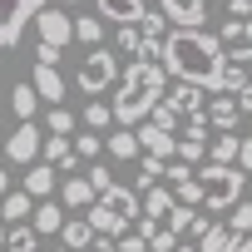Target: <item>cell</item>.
Wrapping results in <instances>:
<instances>
[{
	"label": "cell",
	"instance_id": "obj_1",
	"mask_svg": "<svg viewBox=\"0 0 252 252\" xmlns=\"http://www.w3.org/2000/svg\"><path fill=\"white\" fill-rule=\"evenodd\" d=\"M158 64H163L173 79H183V84H203L208 94L222 84V69H227L222 40L208 35V30H168Z\"/></svg>",
	"mask_w": 252,
	"mask_h": 252
},
{
	"label": "cell",
	"instance_id": "obj_2",
	"mask_svg": "<svg viewBox=\"0 0 252 252\" xmlns=\"http://www.w3.org/2000/svg\"><path fill=\"white\" fill-rule=\"evenodd\" d=\"M168 94V69L158 60H129L114 84V124H124V129H134V124H144Z\"/></svg>",
	"mask_w": 252,
	"mask_h": 252
},
{
	"label": "cell",
	"instance_id": "obj_3",
	"mask_svg": "<svg viewBox=\"0 0 252 252\" xmlns=\"http://www.w3.org/2000/svg\"><path fill=\"white\" fill-rule=\"evenodd\" d=\"M89 218V227L99 232V237H124L134 227V218H144V193L139 188H109V193H99V203L84 213Z\"/></svg>",
	"mask_w": 252,
	"mask_h": 252
},
{
	"label": "cell",
	"instance_id": "obj_4",
	"mask_svg": "<svg viewBox=\"0 0 252 252\" xmlns=\"http://www.w3.org/2000/svg\"><path fill=\"white\" fill-rule=\"evenodd\" d=\"M193 183H198V208L232 213V208L242 203L247 173H242L237 163H203V168H193Z\"/></svg>",
	"mask_w": 252,
	"mask_h": 252
},
{
	"label": "cell",
	"instance_id": "obj_5",
	"mask_svg": "<svg viewBox=\"0 0 252 252\" xmlns=\"http://www.w3.org/2000/svg\"><path fill=\"white\" fill-rule=\"evenodd\" d=\"M119 60H114V50H104V45H94L84 60H79V69H74V84L84 89V94H104V89H114L119 84Z\"/></svg>",
	"mask_w": 252,
	"mask_h": 252
},
{
	"label": "cell",
	"instance_id": "obj_6",
	"mask_svg": "<svg viewBox=\"0 0 252 252\" xmlns=\"http://www.w3.org/2000/svg\"><path fill=\"white\" fill-rule=\"evenodd\" d=\"M40 10H45V0H0V50L20 45L25 25H30Z\"/></svg>",
	"mask_w": 252,
	"mask_h": 252
},
{
	"label": "cell",
	"instance_id": "obj_7",
	"mask_svg": "<svg viewBox=\"0 0 252 252\" xmlns=\"http://www.w3.org/2000/svg\"><path fill=\"white\" fill-rule=\"evenodd\" d=\"M208 144H213V129H208V119L198 114V119H188L183 124V134H178V163H203L208 158Z\"/></svg>",
	"mask_w": 252,
	"mask_h": 252
},
{
	"label": "cell",
	"instance_id": "obj_8",
	"mask_svg": "<svg viewBox=\"0 0 252 252\" xmlns=\"http://www.w3.org/2000/svg\"><path fill=\"white\" fill-rule=\"evenodd\" d=\"M40 154H45V129H40L35 119L20 124V129L5 139V158H10V163H35Z\"/></svg>",
	"mask_w": 252,
	"mask_h": 252
},
{
	"label": "cell",
	"instance_id": "obj_9",
	"mask_svg": "<svg viewBox=\"0 0 252 252\" xmlns=\"http://www.w3.org/2000/svg\"><path fill=\"white\" fill-rule=\"evenodd\" d=\"M35 35H40V45H55V50H64V45L74 40V20H69L64 10L45 5V10L35 15Z\"/></svg>",
	"mask_w": 252,
	"mask_h": 252
},
{
	"label": "cell",
	"instance_id": "obj_10",
	"mask_svg": "<svg viewBox=\"0 0 252 252\" xmlns=\"http://www.w3.org/2000/svg\"><path fill=\"white\" fill-rule=\"evenodd\" d=\"M154 10H163L178 30H203V20H208V0H154Z\"/></svg>",
	"mask_w": 252,
	"mask_h": 252
},
{
	"label": "cell",
	"instance_id": "obj_11",
	"mask_svg": "<svg viewBox=\"0 0 252 252\" xmlns=\"http://www.w3.org/2000/svg\"><path fill=\"white\" fill-rule=\"evenodd\" d=\"M163 104H168L173 114H183V119H198V114L208 109V89H203V84H183V79H178V84L163 94Z\"/></svg>",
	"mask_w": 252,
	"mask_h": 252
},
{
	"label": "cell",
	"instance_id": "obj_12",
	"mask_svg": "<svg viewBox=\"0 0 252 252\" xmlns=\"http://www.w3.org/2000/svg\"><path fill=\"white\" fill-rule=\"evenodd\" d=\"M94 15L114 25H139L149 15V0H94Z\"/></svg>",
	"mask_w": 252,
	"mask_h": 252
},
{
	"label": "cell",
	"instance_id": "obj_13",
	"mask_svg": "<svg viewBox=\"0 0 252 252\" xmlns=\"http://www.w3.org/2000/svg\"><path fill=\"white\" fill-rule=\"evenodd\" d=\"M203 119H208V129H213V134H237L242 109H237V99H232V94H222V99H208Z\"/></svg>",
	"mask_w": 252,
	"mask_h": 252
},
{
	"label": "cell",
	"instance_id": "obj_14",
	"mask_svg": "<svg viewBox=\"0 0 252 252\" xmlns=\"http://www.w3.org/2000/svg\"><path fill=\"white\" fill-rule=\"evenodd\" d=\"M218 40H222V55H232V60H252V20H222Z\"/></svg>",
	"mask_w": 252,
	"mask_h": 252
},
{
	"label": "cell",
	"instance_id": "obj_15",
	"mask_svg": "<svg viewBox=\"0 0 252 252\" xmlns=\"http://www.w3.org/2000/svg\"><path fill=\"white\" fill-rule=\"evenodd\" d=\"M173 208H178V198H173L163 183H154V188L144 193V227H163V222L173 218Z\"/></svg>",
	"mask_w": 252,
	"mask_h": 252
},
{
	"label": "cell",
	"instance_id": "obj_16",
	"mask_svg": "<svg viewBox=\"0 0 252 252\" xmlns=\"http://www.w3.org/2000/svg\"><path fill=\"white\" fill-rule=\"evenodd\" d=\"M139 144H144V154L149 158H178V134H163V129H154V124H144L139 129Z\"/></svg>",
	"mask_w": 252,
	"mask_h": 252
},
{
	"label": "cell",
	"instance_id": "obj_17",
	"mask_svg": "<svg viewBox=\"0 0 252 252\" xmlns=\"http://www.w3.org/2000/svg\"><path fill=\"white\" fill-rule=\"evenodd\" d=\"M20 183H25V193H30V198L40 203V198H50V193H55V183H60V168L40 158V163H30V173H25Z\"/></svg>",
	"mask_w": 252,
	"mask_h": 252
},
{
	"label": "cell",
	"instance_id": "obj_18",
	"mask_svg": "<svg viewBox=\"0 0 252 252\" xmlns=\"http://www.w3.org/2000/svg\"><path fill=\"white\" fill-rule=\"evenodd\" d=\"M35 94L45 99V104H60L64 99V74H60V64H35Z\"/></svg>",
	"mask_w": 252,
	"mask_h": 252
},
{
	"label": "cell",
	"instance_id": "obj_19",
	"mask_svg": "<svg viewBox=\"0 0 252 252\" xmlns=\"http://www.w3.org/2000/svg\"><path fill=\"white\" fill-rule=\"evenodd\" d=\"M45 163H55V168H64V173H74V163H79V154H74V144H69V134H45V154H40Z\"/></svg>",
	"mask_w": 252,
	"mask_h": 252
},
{
	"label": "cell",
	"instance_id": "obj_20",
	"mask_svg": "<svg viewBox=\"0 0 252 252\" xmlns=\"http://www.w3.org/2000/svg\"><path fill=\"white\" fill-rule=\"evenodd\" d=\"M64 222H69V218H64V203H55V198H40V203H35V232H40V237H60Z\"/></svg>",
	"mask_w": 252,
	"mask_h": 252
},
{
	"label": "cell",
	"instance_id": "obj_21",
	"mask_svg": "<svg viewBox=\"0 0 252 252\" xmlns=\"http://www.w3.org/2000/svg\"><path fill=\"white\" fill-rule=\"evenodd\" d=\"M60 198H64V208H84V213H89V208L99 203V193H94V183H89V178H79V173L60 183Z\"/></svg>",
	"mask_w": 252,
	"mask_h": 252
},
{
	"label": "cell",
	"instance_id": "obj_22",
	"mask_svg": "<svg viewBox=\"0 0 252 252\" xmlns=\"http://www.w3.org/2000/svg\"><path fill=\"white\" fill-rule=\"evenodd\" d=\"M104 149H109L119 163H129V158H139V154H144V144H139V129H124V124H119V129L104 139Z\"/></svg>",
	"mask_w": 252,
	"mask_h": 252
},
{
	"label": "cell",
	"instance_id": "obj_23",
	"mask_svg": "<svg viewBox=\"0 0 252 252\" xmlns=\"http://www.w3.org/2000/svg\"><path fill=\"white\" fill-rule=\"evenodd\" d=\"M94 227H89V218H69L64 227H60V242L69 247V252H84V247H94Z\"/></svg>",
	"mask_w": 252,
	"mask_h": 252
},
{
	"label": "cell",
	"instance_id": "obj_24",
	"mask_svg": "<svg viewBox=\"0 0 252 252\" xmlns=\"http://www.w3.org/2000/svg\"><path fill=\"white\" fill-rule=\"evenodd\" d=\"M114 50L124 60H144V30L139 25H114Z\"/></svg>",
	"mask_w": 252,
	"mask_h": 252
},
{
	"label": "cell",
	"instance_id": "obj_25",
	"mask_svg": "<svg viewBox=\"0 0 252 252\" xmlns=\"http://www.w3.org/2000/svg\"><path fill=\"white\" fill-rule=\"evenodd\" d=\"M35 213V198L20 188V193H5V198H0V218H5V222H25Z\"/></svg>",
	"mask_w": 252,
	"mask_h": 252
},
{
	"label": "cell",
	"instance_id": "obj_26",
	"mask_svg": "<svg viewBox=\"0 0 252 252\" xmlns=\"http://www.w3.org/2000/svg\"><path fill=\"white\" fill-rule=\"evenodd\" d=\"M208 158H213V163H237V158H242V139H237V134H218V139L208 144Z\"/></svg>",
	"mask_w": 252,
	"mask_h": 252
},
{
	"label": "cell",
	"instance_id": "obj_27",
	"mask_svg": "<svg viewBox=\"0 0 252 252\" xmlns=\"http://www.w3.org/2000/svg\"><path fill=\"white\" fill-rule=\"evenodd\" d=\"M35 104H40L35 84H15V89H10V109L20 114V124H30V119H35Z\"/></svg>",
	"mask_w": 252,
	"mask_h": 252
},
{
	"label": "cell",
	"instance_id": "obj_28",
	"mask_svg": "<svg viewBox=\"0 0 252 252\" xmlns=\"http://www.w3.org/2000/svg\"><path fill=\"white\" fill-rule=\"evenodd\" d=\"M74 40L94 50V45L104 40V20H99V15H74Z\"/></svg>",
	"mask_w": 252,
	"mask_h": 252
},
{
	"label": "cell",
	"instance_id": "obj_29",
	"mask_svg": "<svg viewBox=\"0 0 252 252\" xmlns=\"http://www.w3.org/2000/svg\"><path fill=\"white\" fill-rule=\"evenodd\" d=\"M158 178H168V163H163V158H144V163H139V178H134V188H139V193H149Z\"/></svg>",
	"mask_w": 252,
	"mask_h": 252
},
{
	"label": "cell",
	"instance_id": "obj_30",
	"mask_svg": "<svg viewBox=\"0 0 252 252\" xmlns=\"http://www.w3.org/2000/svg\"><path fill=\"white\" fill-rule=\"evenodd\" d=\"M227 242H232V227H227V222H213V227L198 237V252H222Z\"/></svg>",
	"mask_w": 252,
	"mask_h": 252
},
{
	"label": "cell",
	"instance_id": "obj_31",
	"mask_svg": "<svg viewBox=\"0 0 252 252\" xmlns=\"http://www.w3.org/2000/svg\"><path fill=\"white\" fill-rule=\"evenodd\" d=\"M35 242H40V232H35V227L10 222V242H5V252H35Z\"/></svg>",
	"mask_w": 252,
	"mask_h": 252
},
{
	"label": "cell",
	"instance_id": "obj_32",
	"mask_svg": "<svg viewBox=\"0 0 252 252\" xmlns=\"http://www.w3.org/2000/svg\"><path fill=\"white\" fill-rule=\"evenodd\" d=\"M109 124H114V109H109V104H84V129L104 134Z\"/></svg>",
	"mask_w": 252,
	"mask_h": 252
},
{
	"label": "cell",
	"instance_id": "obj_33",
	"mask_svg": "<svg viewBox=\"0 0 252 252\" xmlns=\"http://www.w3.org/2000/svg\"><path fill=\"white\" fill-rule=\"evenodd\" d=\"M144 237H149V252H173L178 247V232L173 227H144Z\"/></svg>",
	"mask_w": 252,
	"mask_h": 252
},
{
	"label": "cell",
	"instance_id": "obj_34",
	"mask_svg": "<svg viewBox=\"0 0 252 252\" xmlns=\"http://www.w3.org/2000/svg\"><path fill=\"white\" fill-rule=\"evenodd\" d=\"M45 129L50 134H74V114L64 104H50V119H45Z\"/></svg>",
	"mask_w": 252,
	"mask_h": 252
},
{
	"label": "cell",
	"instance_id": "obj_35",
	"mask_svg": "<svg viewBox=\"0 0 252 252\" xmlns=\"http://www.w3.org/2000/svg\"><path fill=\"white\" fill-rule=\"evenodd\" d=\"M242 84H252V79H247V69H242V60H232V64L222 69V84H218V89H222V94H237Z\"/></svg>",
	"mask_w": 252,
	"mask_h": 252
},
{
	"label": "cell",
	"instance_id": "obj_36",
	"mask_svg": "<svg viewBox=\"0 0 252 252\" xmlns=\"http://www.w3.org/2000/svg\"><path fill=\"white\" fill-rule=\"evenodd\" d=\"M74 154H79V158H89V163H94V158H99V154H104V139H99V134H94V129H84V134H79V139H74Z\"/></svg>",
	"mask_w": 252,
	"mask_h": 252
},
{
	"label": "cell",
	"instance_id": "obj_37",
	"mask_svg": "<svg viewBox=\"0 0 252 252\" xmlns=\"http://www.w3.org/2000/svg\"><path fill=\"white\" fill-rule=\"evenodd\" d=\"M178 119H183V114H173L168 104H158V109H154L144 124H154V129H163V134H178Z\"/></svg>",
	"mask_w": 252,
	"mask_h": 252
},
{
	"label": "cell",
	"instance_id": "obj_38",
	"mask_svg": "<svg viewBox=\"0 0 252 252\" xmlns=\"http://www.w3.org/2000/svg\"><path fill=\"white\" fill-rule=\"evenodd\" d=\"M84 178L94 183V193H109V188H114V173H109L104 163H89V173H84Z\"/></svg>",
	"mask_w": 252,
	"mask_h": 252
},
{
	"label": "cell",
	"instance_id": "obj_39",
	"mask_svg": "<svg viewBox=\"0 0 252 252\" xmlns=\"http://www.w3.org/2000/svg\"><path fill=\"white\" fill-rule=\"evenodd\" d=\"M227 227H232V232H252V203H237L232 218H227Z\"/></svg>",
	"mask_w": 252,
	"mask_h": 252
},
{
	"label": "cell",
	"instance_id": "obj_40",
	"mask_svg": "<svg viewBox=\"0 0 252 252\" xmlns=\"http://www.w3.org/2000/svg\"><path fill=\"white\" fill-rule=\"evenodd\" d=\"M119 242V252H149V237L144 232H124V237H114Z\"/></svg>",
	"mask_w": 252,
	"mask_h": 252
},
{
	"label": "cell",
	"instance_id": "obj_41",
	"mask_svg": "<svg viewBox=\"0 0 252 252\" xmlns=\"http://www.w3.org/2000/svg\"><path fill=\"white\" fill-rule=\"evenodd\" d=\"M227 20H252V0H227Z\"/></svg>",
	"mask_w": 252,
	"mask_h": 252
},
{
	"label": "cell",
	"instance_id": "obj_42",
	"mask_svg": "<svg viewBox=\"0 0 252 252\" xmlns=\"http://www.w3.org/2000/svg\"><path fill=\"white\" fill-rule=\"evenodd\" d=\"M35 64H60V50L55 45H35Z\"/></svg>",
	"mask_w": 252,
	"mask_h": 252
},
{
	"label": "cell",
	"instance_id": "obj_43",
	"mask_svg": "<svg viewBox=\"0 0 252 252\" xmlns=\"http://www.w3.org/2000/svg\"><path fill=\"white\" fill-rule=\"evenodd\" d=\"M222 252H252V232H232V242Z\"/></svg>",
	"mask_w": 252,
	"mask_h": 252
},
{
	"label": "cell",
	"instance_id": "obj_44",
	"mask_svg": "<svg viewBox=\"0 0 252 252\" xmlns=\"http://www.w3.org/2000/svg\"><path fill=\"white\" fill-rule=\"evenodd\" d=\"M232 99H237V109H242V114H252V84H242Z\"/></svg>",
	"mask_w": 252,
	"mask_h": 252
},
{
	"label": "cell",
	"instance_id": "obj_45",
	"mask_svg": "<svg viewBox=\"0 0 252 252\" xmlns=\"http://www.w3.org/2000/svg\"><path fill=\"white\" fill-rule=\"evenodd\" d=\"M237 168L252 178V139H242V158H237Z\"/></svg>",
	"mask_w": 252,
	"mask_h": 252
},
{
	"label": "cell",
	"instance_id": "obj_46",
	"mask_svg": "<svg viewBox=\"0 0 252 252\" xmlns=\"http://www.w3.org/2000/svg\"><path fill=\"white\" fill-rule=\"evenodd\" d=\"M84 252H119V242L114 237H94V247H84Z\"/></svg>",
	"mask_w": 252,
	"mask_h": 252
},
{
	"label": "cell",
	"instance_id": "obj_47",
	"mask_svg": "<svg viewBox=\"0 0 252 252\" xmlns=\"http://www.w3.org/2000/svg\"><path fill=\"white\" fill-rule=\"evenodd\" d=\"M5 193H10V173H5V168H0V198H5Z\"/></svg>",
	"mask_w": 252,
	"mask_h": 252
},
{
	"label": "cell",
	"instance_id": "obj_48",
	"mask_svg": "<svg viewBox=\"0 0 252 252\" xmlns=\"http://www.w3.org/2000/svg\"><path fill=\"white\" fill-rule=\"evenodd\" d=\"M5 242H10V227H0V252H5Z\"/></svg>",
	"mask_w": 252,
	"mask_h": 252
},
{
	"label": "cell",
	"instance_id": "obj_49",
	"mask_svg": "<svg viewBox=\"0 0 252 252\" xmlns=\"http://www.w3.org/2000/svg\"><path fill=\"white\" fill-rule=\"evenodd\" d=\"M50 252H69V247H64V242H60V247H50Z\"/></svg>",
	"mask_w": 252,
	"mask_h": 252
},
{
	"label": "cell",
	"instance_id": "obj_50",
	"mask_svg": "<svg viewBox=\"0 0 252 252\" xmlns=\"http://www.w3.org/2000/svg\"><path fill=\"white\" fill-rule=\"evenodd\" d=\"M0 134H5V114H0Z\"/></svg>",
	"mask_w": 252,
	"mask_h": 252
},
{
	"label": "cell",
	"instance_id": "obj_51",
	"mask_svg": "<svg viewBox=\"0 0 252 252\" xmlns=\"http://www.w3.org/2000/svg\"><path fill=\"white\" fill-rule=\"evenodd\" d=\"M0 74H5V60H0Z\"/></svg>",
	"mask_w": 252,
	"mask_h": 252
},
{
	"label": "cell",
	"instance_id": "obj_52",
	"mask_svg": "<svg viewBox=\"0 0 252 252\" xmlns=\"http://www.w3.org/2000/svg\"><path fill=\"white\" fill-rule=\"evenodd\" d=\"M64 5H79V0H64Z\"/></svg>",
	"mask_w": 252,
	"mask_h": 252
}]
</instances>
